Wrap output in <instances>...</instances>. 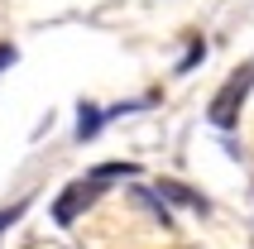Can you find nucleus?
<instances>
[{
    "label": "nucleus",
    "mask_w": 254,
    "mask_h": 249,
    "mask_svg": "<svg viewBox=\"0 0 254 249\" xmlns=\"http://www.w3.org/2000/svg\"><path fill=\"white\" fill-rule=\"evenodd\" d=\"M101 196H106V182L91 178V173H86V178H77V182H67V187H63V196L53 201V221H58V225H77V216H82L86 206H96Z\"/></svg>",
    "instance_id": "obj_2"
},
{
    "label": "nucleus",
    "mask_w": 254,
    "mask_h": 249,
    "mask_svg": "<svg viewBox=\"0 0 254 249\" xmlns=\"http://www.w3.org/2000/svg\"><path fill=\"white\" fill-rule=\"evenodd\" d=\"M91 178H101V182H134L139 178V163H101V168H91Z\"/></svg>",
    "instance_id": "obj_5"
},
{
    "label": "nucleus",
    "mask_w": 254,
    "mask_h": 249,
    "mask_svg": "<svg viewBox=\"0 0 254 249\" xmlns=\"http://www.w3.org/2000/svg\"><path fill=\"white\" fill-rule=\"evenodd\" d=\"M101 129H106V111H101V106H91V101H82V106H77V139H96Z\"/></svg>",
    "instance_id": "obj_3"
},
{
    "label": "nucleus",
    "mask_w": 254,
    "mask_h": 249,
    "mask_svg": "<svg viewBox=\"0 0 254 249\" xmlns=\"http://www.w3.org/2000/svg\"><path fill=\"white\" fill-rule=\"evenodd\" d=\"M14 62H19V48L14 43H0V72H10Z\"/></svg>",
    "instance_id": "obj_7"
},
{
    "label": "nucleus",
    "mask_w": 254,
    "mask_h": 249,
    "mask_svg": "<svg viewBox=\"0 0 254 249\" xmlns=\"http://www.w3.org/2000/svg\"><path fill=\"white\" fill-rule=\"evenodd\" d=\"M154 192L163 196V201H178V206H192V211H201V216H206V196H197V192H187L183 182H158Z\"/></svg>",
    "instance_id": "obj_4"
},
{
    "label": "nucleus",
    "mask_w": 254,
    "mask_h": 249,
    "mask_svg": "<svg viewBox=\"0 0 254 249\" xmlns=\"http://www.w3.org/2000/svg\"><path fill=\"white\" fill-rule=\"evenodd\" d=\"M19 216H24V201H14L10 211H0V235H5V225H14Z\"/></svg>",
    "instance_id": "obj_8"
},
{
    "label": "nucleus",
    "mask_w": 254,
    "mask_h": 249,
    "mask_svg": "<svg viewBox=\"0 0 254 249\" xmlns=\"http://www.w3.org/2000/svg\"><path fill=\"white\" fill-rule=\"evenodd\" d=\"M254 91V67L245 62V67H235L226 77V86L211 96V106H206V120L216 124V129H235L240 124V111H245V96Z\"/></svg>",
    "instance_id": "obj_1"
},
{
    "label": "nucleus",
    "mask_w": 254,
    "mask_h": 249,
    "mask_svg": "<svg viewBox=\"0 0 254 249\" xmlns=\"http://www.w3.org/2000/svg\"><path fill=\"white\" fill-rule=\"evenodd\" d=\"M201 58H206V43H201V39H192V48H187V58H183V62H178V67H173V72H178V77H187V72L197 67Z\"/></svg>",
    "instance_id": "obj_6"
}]
</instances>
